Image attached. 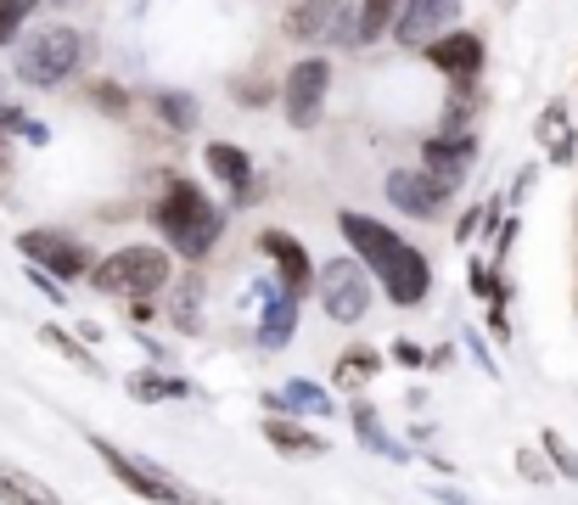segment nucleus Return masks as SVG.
Masks as SVG:
<instances>
[{"label":"nucleus","instance_id":"obj_20","mask_svg":"<svg viewBox=\"0 0 578 505\" xmlns=\"http://www.w3.org/2000/svg\"><path fill=\"white\" fill-rule=\"evenodd\" d=\"M124 388H129L135 404H163V399H185V393H191V382L169 377L163 366H140V371H129Z\"/></svg>","mask_w":578,"mask_h":505},{"label":"nucleus","instance_id":"obj_4","mask_svg":"<svg viewBox=\"0 0 578 505\" xmlns=\"http://www.w3.org/2000/svg\"><path fill=\"white\" fill-rule=\"evenodd\" d=\"M79 57H84L79 29H68V23L34 29V34L18 45V79L34 85V90H52V85H63V79L79 68Z\"/></svg>","mask_w":578,"mask_h":505},{"label":"nucleus","instance_id":"obj_28","mask_svg":"<svg viewBox=\"0 0 578 505\" xmlns=\"http://www.w3.org/2000/svg\"><path fill=\"white\" fill-rule=\"evenodd\" d=\"M466 281H472V292L484 298L489 310H506V303H511V287H506V281H500V270H495V265H484V259H472V265H466Z\"/></svg>","mask_w":578,"mask_h":505},{"label":"nucleus","instance_id":"obj_36","mask_svg":"<svg viewBox=\"0 0 578 505\" xmlns=\"http://www.w3.org/2000/svg\"><path fill=\"white\" fill-rule=\"evenodd\" d=\"M394 360H399V366H427V354H421L410 337H399V343H394Z\"/></svg>","mask_w":578,"mask_h":505},{"label":"nucleus","instance_id":"obj_21","mask_svg":"<svg viewBox=\"0 0 578 505\" xmlns=\"http://www.w3.org/2000/svg\"><path fill=\"white\" fill-rule=\"evenodd\" d=\"M264 438H270V449H281V454H326V438L320 433H309L304 422H293V416H264V427H259Z\"/></svg>","mask_w":578,"mask_h":505},{"label":"nucleus","instance_id":"obj_33","mask_svg":"<svg viewBox=\"0 0 578 505\" xmlns=\"http://www.w3.org/2000/svg\"><path fill=\"white\" fill-rule=\"evenodd\" d=\"M477 231H484V209H466V214L455 220V242H472Z\"/></svg>","mask_w":578,"mask_h":505},{"label":"nucleus","instance_id":"obj_15","mask_svg":"<svg viewBox=\"0 0 578 505\" xmlns=\"http://www.w3.org/2000/svg\"><path fill=\"white\" fill-rule=\"evenodd\" d=\"M388 202L399 214H410V220H439L444 214V191L432 186L421 169H394L388 175Z\"/></svg>","mask_w":578,"mask_h":505},{"label":"nucleus","instance_id":"obj_7","mask_svg":"<svg viewBox=\"0 0 578 505\" xmlns=\"http://www.w3.org/2000/svg\"><path fill=\"white\" fill-rule=\"evenodd\" d=\"M326 96H331V63L326 57H298L293 68H286V85H281L286 124H293V130H315L320 113H326Z\"/></svg>","mask_w":578,"mask_h":505},{"label":"nucleus","instance_id":"obj_18","mask_svg":"<svg viewBox=\"0 0 578 505\" xmlns=\"http://www.w3.org/2000/svg\"><path fill=\"white\" fill-rule=\"evenodd\" d=\"M169 326L197 332L203 326V276L185 270L180 281H169Z\"/></svg>","mask_w":578,"mask_h":505},{"label":"nucleus","instance_id":"obj_34","mask_svg":"<svg viewBox=\"0 0 578 505\" xmlns=\"http://www.w3.org/2000/svg\"><path fill=\"white\" fill-rule=\"evenodd\" d=\"M534 180H540V169H534V164H528V169L517 175V186H511V197H506V209H511V202H528V191H534Z\"/></svg>","mask_w":578,"mask_h":505},{"label":"nucleus","instance_id":"obj_23","mask_svg":"<svg viewBox=\"0 0 578 505\" xmlns=\"http://www.w3.org/2000/svg\"><path fill=\"white\" fill-rule=\"evenodd\" d=\"M382 371V354L376 348H349L343 360L331 366V388H343V393H360V388H371V377Z\"/></svg>","mask_w":578,"mask_h":505},{"label":"nucleus","instance_id":"obj_30","mask_svg":"<svg viewBox=\"0 0 578 505\" xmlns=\"http://www.w3.org/2000/svg\"><path fill=\"white\" fill-rule=\"evenodd\" d=\"M23 18H29V0H0V45H12V40H18Z\"/></svg>","mask_w":578,"mask_h":505},{"label":"nucleus","instance_id":"obj_40","mask_svg":"<svg viewBox=\"0 0 578 505\" xmlns=\"http://www.w3.org/2000/svg\"><path fill=\"white\" fill-rule=\"evenodd\" d=\"M500 7H517V0H500Z\"/></svg>","mask_w":578,"mask_h":505},{"label":"nucleus","instance_id":"obj_8","mask_svg":"<svg viewBox=\"0 0 578 505\" xmlns=\"http://www.w3.org/2000/svg\"><path fill=\"white\" fill-rule=\"evenodd\" d=\"M320 310L343 326H360L371 315V276L360 259H331L320 270Z\"/></svg>","mask_w":578,"mask_h":505},{"label":"nucleus","instance_id":"obj_16","mask_svg":"<svg viewBox=\"0 0 578 505\" xmlns=\"http://www.w3.org/2000/svg\"><path fill=\"white\" fill-rule=\"evenodd\" d=\"M270 404V416H293V422H326L331 416V393L320 388V382H309V377H293V382H281V393H270L264 399Z\"/></svg>","mask_w":578,"mask_h":505},{"label":"nucleus","instance_id":"obj_24","mask_svg":"<svg viewBox=\"0 0 578 505\" xmlns=\"http://www.w3.org/2000/svg\"><path fill=\"white\" fill-rule=\"evenodd\" d=\"M399 12H405V0H360V7H354V40H360V45L382 40V34L394 29Z\"/></svg>","mask_w":578,"mask_h":505},{"label":"nucleus","instance_id":"obj_3","mask_svg":"<svg viewBox=\"0 0 578 505\" xmlns=\"http://www.w3.org/2000/svg\"><path fill=\"white\" fill-rule=\"evenodd\" d=\"M169 281H174V259L163 247H147V242H129V247H118V252H107V259L90 265V287L95 292L129 298V303L163 292Z\"/></svg>","mask_w":578,"mask_h":505},{"label":"nucleus","instance_id":"obj_2","mask_svg":"<svg viewBox=\"0 0 578 505\" xmlns=\"http://www.w3.org/2000/svg\"><path fill=\"white\" fill-rule=\"evenodd\" d=\"M152 225H158V236L180 252V259L197 265V259H208L214 242L225 236V209H214L197 180L174 175V180H163V191L152 202Z\"/></svg>","mask_w":578,"mask_h":505},{"label":"nucleus","instance_id":"obj_38","mask_svg":"<svg viewBox=\"0 0 578 505\" xmlns=\"http://www.w3.org/2000/svg\"><path fill=\"white\" fill-rule=\"evenodd\" d=\"M18 124V108H0V164H7V135Z\"/></svg>","mask_w":578,"mask_h":505},{"label":"nucleus","instance_id":"obj_32","mask_svg":"<svg viewBox=\"0 0 578 505\" xmlns=\"http://www.w3.org/2000/svg\"><path fill=\"white\" fill-rule=\"evenodd\" d=\"M95 101H102L107 113H118V119H124V108H129V96H124L118 85H95Z\"/></svg>","mask_w":578,"mask_h":505},{"label":"nucleus","instance_id":"obj_37","mask_svg":"<svg viewBox=\"0 0 578 505\" xmlns=\"http://www.w3.org/2000/svg\"><path fill=\"white\" fill-rule=\"evenodd\" d=\"M236 96H242L248 101V108H253V101H259V108H264V101H270V85L259 79V85H236Z\"/></svg>","mask_w":578,"mask_h":505},{"label":"nucleus","instance_id":"obj_6","mask_svg":"<svg viewBox=\"0 0 578 505\" xmlns=\"http://www.w3.org/2000/svg\"><path fill=\"white\" fill-rule=\"evenodd\" d=\"M90 449L95 454H102V467L129 489V494H140V500H147V505H180V483L158 467V461H140V454H129V449H118L113 438H90Z\"/></svg>","mask_w":578,"mask_h":505},{"label":"nucleus","instance_id":"obj_1","mask_svg":"<svg viewBox=\"0 0 578 505\" xmlns=\"http://www.w3.org/2000/svg\"><path fill=\"white\" fill-rule=\"evenodd\" d=\"M337 231H343L349 252L365 265V276L382 281V292H388L399 310H416V303L432 292V265H427V252L410 247L405 236H394L382 220L343 209V214H337Z\"/></svg>","mask_w":578,"mask_h":505},{"label":"nucleus","instance_id":"obj_25","mask_svg":"<svg viewBox=\"0 0 578 505\" xmlns=\"http://www.w3.org/2000/svg\"><path fill=\"white\" fill-rule=\"evenodd\" d=\"M349 422H354V433H360V444H365V449L388 454V461H405V449H399V444H394L388 433H382V416L371 411L365 399H354V404H349Z\"/></svg>","mask_w":578,"mask_h":505},{"label":"nucleus","instance_id":"obj_29","mask_svg":"<svg viewBox=\"0 0 578 505\" xmlns=\"http://www.w3.org/2000/svg\"><path fill=\"white\" fill-rule=\"evenodd\" d=\"M540 444H545V454H551V472H562V478H573V483H578V449H573L556 427H545V433H540Z\"/></svg>","mask_w":578,"mask_h":505},{"label":"nucleus","instance_id":"obj_5","mask_svg":"<svg viewBox=\"0 0 578 505\" xmlns=\"http://www.w3.org/2000/svg\"><path fill=\"white\" fill-rule=\"evenodd\" d=\"M281 34L298 45H349L354 40V0H293Z\"/></svg>","mask_w":578,"mask_h":505},{"label":"nucleus","instance_id":"obj_14","mask_svg":"<svg viewBox=\"0 0 578 505\" xmlns=\"http://www.w3.org/2000/svg\"><path fill=\"white\" fill-rule=\"evenodd\" d=\"M461 0H405V12L394 18V40L410 50H427L439 40V29H455Z\"/></svg>","mask_w":578,"mask_h":505},{"label":"nucleus","instance_id":"obj_17","mask_svg":"<svg viewBox=\"0 0 578 505\" xmlns=\"http://www.w3.org/2000/svg\"><path fill=\"white\" fill-rule=\"evenodd\" d=\"M259 298H264V310H259V343L264 348H286V343H293V326H298V298H286L275 281H264Z\"/></svg>","mask_w":578,"mask_h":505},{"label":"nucleus","instance_id":"obj_27","mask_svg":"<svg viewBox=\"0 0 578 505\" xmlns=\"http://www.w3.org/2000/svg\"><path fill=\"white\" fill-rule=\"evenodd\" d=\"M152 108H158V119H163L174 135L197 130V101H191L185 90H158V101H152Z\"/></svg>","mask_w":578,"mask_h":505},{"label":"nucleus","instance_id":"obj_9","mask_svg":"<svg viewBox=\"0 0 578 505\" xmlns=\"http://www.w3.org/2000/svg\"><path fill=\"white\" fill-rule=\"evenodd\" d=\"M18 252L34 265V270H45L52 281H79V276H90V247L84 242H73L68 231H23L18 236Z\"/></svg>","mask_w":578,"mask_h":505},{"label":"nucleus","instance_id":"obj_26","mask_svg":"<svg viewBox=\"0 0 578 505\" xmlns=\"http://www.w3.org/2000/svg\"><path fill=\"white\" fill-rule=\"evenodd\" d=\"M39 343H45V348H57L68 366H79V371H90V377H102V360H95V354H90L73 332H63V326H39Z\"/></svg>","mask_w":578,"mask_h":505},{"label":"nucleus","instance_id":"obj_31","mask_svg":"<svg viewBox=\"0 0 578 505\" xmlns=\"http://www.w3.org/2000/svg\"><path fill=\"white\" fill-rule=\"evenodd\" d=\"M517 472H522L528 483H556L551 461H545V454H534V449H517Z\"/></svg>","mask_w":578,"mask_h":505},{"label":"nucleus","instance_id":"obj_11","mask_svg":"<svg viewBox=\"0 0 578 505\" xmlns=\"http://www.w3.org/2000/svg\"><path fill=\"white\" fill-rule=\"evenodd\" d=\"M203 164H208V175L230 191V202L236 209H248V202H259V191H264V180H259V164L248 158L236 141H208L203 146Z\"/></svg>","mask_w":578,"mask_h":505},{"label":"nucleus","instance_id":"obj_19","mask_svg":"<svg viewBox=\"0 0 578 505\" xmlns=\"http://www.w3.org/2000/svg\"><path fill=\"white\" fill-rule=\"evenodd\" d=\"M540 146L551 152V164H573V152H578V135H573V119H567V101H551L545 119L534 124Z\"/></svg>","mask_w":578,"mask_h":505},{"label":"nucleus","instance_id":"obj_12","mask_svg":"<svg viewBox=\"0 0 578 505\" xmlns=\"http://www.w3.org/2000/svg\"><path fill=\"white\" fill-rule=\"evenodd\" d=\"M472 158H477V135H472V130H466V135H432V141L421 146V175L450 197V191H461V180L472 175Z\"/></svg>","mask_w":578,"mask_h":505},{"label":"nucleus","instance_id":"obj_35","mask_svg":"<svg viewBox=\"0 0 578 505\" xmlns=\"http://www.w3.org/2000/svg\"><path fill=\"white\" fill-rule=\"evenodd\" d=\"M29 281H34V287H39L45 298H52V303H68V298H63V281H52L45 270H34V265H29Z\"/></svg>","mask_w":578,"mask_h":505},{"label":"nucleus","instance_id":"obj_10","mask_svg":"<svg viewBox=\"0 0 578 505\" xmlns=\"http://www.w3.org/2000/svg\"><path fill=\"white\" fill-rule=\"evenodd\" d=\"M427 63L439 68L450 85H477V74H484V63H489V45H484V34H472V29H450V34H439L427 45Z\"/></svg>","mask_w":578,"mask_h":505},{"label":"nucleus","instance_id":"obj_39","mask_svg":"<svg viewBox=\"0 0 578 505\" xmlns=\"http://www.w3.org/2000/svg\"><path fill=\"white\" fill-rule=\"evenodd\" d=\"M180 505H225V500H214V494H197V489H185V494H180Z\"/></svg>","mask_w":578,"mask_h":505},{"label":"nucleus","instance_id":"obj_13","mask_svg":"<svg viewBox=\"0 0 578 505\" xmlns=\"http://www.w3.org/2000/svg\"><path fill=\"white\" fill-rule=\"evenodd\" d=\"M259 247L270 252V265H275V287L286 292V298H298L304 303V292H309V281H315V259H309V247L293 236V231H259Z\"/></svg>","mask_w":578,"mask_h":505},{"label":"nucleus","instance_id":"obj_22","mask_svg":"<svg viewBox=\"0 0 578 505\" xmlns=\"http://www.w3.org/2000/svg\"><path fill=\"white\" fill-rule=\"evenodd\" d=\"M0 505H63L39 478H29L23 467H12L7 454H0Z\"/></svg>","mask_w":578,"mask_h":505}]
</instances>
